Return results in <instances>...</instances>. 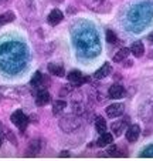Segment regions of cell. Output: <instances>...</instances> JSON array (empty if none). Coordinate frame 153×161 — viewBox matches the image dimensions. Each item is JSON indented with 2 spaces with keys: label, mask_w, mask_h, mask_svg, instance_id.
Returning <instances> with one entry per match:
<instances>
[{
  "label": "cell",
  "mask_w": 153,
  "mask_h": 161,
  "mask_svg": "<svg viewBox=\"0 0 153 161\" xmlns=\"http://www.w3.org/2000/svg\"><path fill=\"white\" fill-rule=\"evenodd\" d=\"M79 125H81V120H79L78 114H75V116L71 114V116H67L60 120V127L63 128L64 131H67V133L77 130Z\"/></svg>",
  "instance_id": "cell-1"
},
{
  "label": "cell",
  "mask_w": 153,
  "mask_h": 161,
  "mask_svg": "<svg viewBox=\"0 0 153 161\" xmlns=\"http://www.w3.org/2000/svg\"><path fill=\"white\" fill-rule=\"evenodd\" d=\"M10 120H12L13 124H16L18 127V130L23 133L26 128H27V124H28V119L27 116L24 114L21 110H17V111H14L12 114V117H10Z\"/></svg>",
  "instance_id": "cell-2"
},
{
  "label": "cell",
  "mask_w": 153,
  "mask_h": 161,
  "mask_svg": "<svg viewBox=\"0 0 153 161\" xmlns=\"http://www.w3.org/2000/svg\"><path fill=\"white\" fill-rule=\"evenodd\" d=\"M125 113V106L122 103H115L111 104V106L106 108V116L111 117V119H116V117H120Z\"/></svg>",
  "instance_id": "cell-3"
},
{
  "label": "cell",
  "mask_w": 153,
  "mask_h": 161,
  "mask_svg": "<svg viewBox=\"0 0 153 161\" xmlns=\"http://www.w3.org/2000/svg\"><path fill=\"white\" fill-rule=\"evenodd\" d=\"M139 136H140V127H139L138 124H132L128 127V130H126V140L129 141V143H135L136 140L139 138Z\"/></svg>",
  "instance_id": "cell-4"
},
{
  "label": "cell",
  "mask_w": 153,
  "mask_h": 161,
  "mask_svg": "<svg viewBox=\"0 0 153 161\" xmlns=\"http://www.w3.org/2000/svg\"><path fill=\"white\" fill-rule=\"evenodd\" d=\"M108 93H109V97L114 98V100H119V98L125 97V94H126L125 88L120 84H112L111 87H109Z\"/></svg>",
  "instance_id": "cell-5"
},
{
  "label": "cell",
  "mask_w": 153,
  "mask_h": 161,
  "mask_svg": "<svg viewBox=\"0 0 153 161\" xmlns=\"http://www.w3.org/2000/svg\"><path fill=\"white\" fill-rule=\"evenodd\" d=\"M50 101H51V96L47 90L41 88V90L37 91V94H36V104L37 106L43 107V106H45V104H48Z\"/></svg>",
  "instance_id": "cell-6"
},
{
  "label": "cell",
  "mask_w": 153,
  "mask_h": 161,
  "mask_svg": "<svg viewBox=\"0 0 153 161\" xmlns=\"http://www.w3.org/2000/svg\"><path fill=\"white\" fill-rule=\"evenodd\" d=\"M81 3L94 12H104L102 9L105 7V0H81Z\"/></svg>",
  "instance_id": "cell-7"
},
{
  "label": "cell",
  "mask_w": 153,
  "mask_h": 161,
  "mask_svg": "<svg viewBox=\"0 0 153 161\" xmlns=\"http://www.w3.org/2000/svg\"><path fill=\"white\" fill-rule=\"evenodd\" d=\"M64 19V14H63V12L61 10H58V9H54V10H51V13L48 14V23H50L51 26H57L58 23H60L61 20Z\"/></svg>",
  "instance_id": "cell-8"
},
{
  "label": "cell",
  "mask_w": 153,
  "mask_h": 161,
  "mask_svg": "<svg viewBox=\"0 0 153 161\" xmlns=\"http://www.w3.org/2000/svg\"><path fill=\"white\" fill-rule=\"evenodd\" d=\"M111 70H112V67L109 63H105L102 67H99L98 70L95 71V74H94V79L95 80H101V79H105L106 76H109L111 74Z\"/></svg>",
  "instance_id": "cell-9"
},
{
  "label": "cell",
  "mask_w": 153,
  "mask_h": 161,
  "mask_svg": "<svg viewBox=\"0 0 153 161\" xmlns=\"http://www.w3.org/2000/svg\"><path fill=\"white\" fill-rule=\"evenodd\" d=\"M41 140H34L30 143V146H28V151H27V155H31V157H34V155H37L40 151H41Z\"/></svg>",
  "instance_id": "cell-10"
},
{
  "label": "cell",
  "mask_w": 153,
  "mask_h": 161,
  "mask_svg": "<svg viewBox=\"0 0 153 161\" xmlns=\"http://www.w3.org/2000/svg\"><path fill=\"white\" fill-rule=\"evenodd\" d=\"M68 80L72 84H81L84 81V77H82V73L78 70H72L68 73Z\"/></svg>",
  "instance_id": "cell-11"
},
{
  "label": "cell",
  "mask_w": 153,
  "mask_h": 161,
  "mask_svg": "<svg viewBox=\"0 0 153 161\" xmlns=\"http://www.w3.org/2000/svg\"><path fill=\"white\" fill-rule=\"evenodd\" d=\"M112 141H114V134L102 133V136L99 137V140H98V146H101V147L109 146V144H112Z\"/></svg>",
  "instance_id": "cell-12"
},
{
  "label": "cell",
  "mask_w": 153,
  "mask_h": 161,
  "mask_svg": "<svg viewBox=\"0 0 153 161\" xmlns=\"http://www.w3.org/2000/svg\"><path fill=\"white\" fill-rule=\"evenodd\" d=\"M130 52H132V54L135 56V57H140V56H143L145 53V46L142 42H136L132 44V49H130Z\"/></svg>",
  "instance_id": "cell-13"
},
{
  "label": "cell",
  "mask_w": 153,
  "mask_h": 161,
  "mask_svg": "<svg viewBox=\"0 0 153 161\" xmlns=\"http://www.w3.org/2000/svg\"><path fill=\"white\" fill-rule=\"evenodd\" d=\"M48 70H50V73H53L54 76L57 77H63L64 74H65V71H64V67L60 66V64H48Z\"/></svg>",
  "instance_id": "cell-14"
},
{
  "label": "cell",
  "mask_w": 153,
  "mask_h": 161,
  "mask_svg": "<svg viewBox=\"0 0 153 161\" xmlns=\"http://www.w3.org/2000/svg\"><path fill=\"white\" fill-rule=\"evenodd\" d=\"M126 123H128V119H123V120H120V121H116L112 124V131H114V134H116V137L123 131Z\"/></svg>",
  "instance_id": "cell-15"
},
{
  "label": "cell",
  "mask_w": 153,
  "mask_h": 161,
  "mask_svg": "<svg viewBox=\"0 0 153 161\" xmlns=\"http://www.w3.org/2000/svg\"><path fill=\"white\" fill-rule=\"evenodd\" d=\"M130 50L129 49H126V47H122V49L119 50V52L116 53V54L114 56V61H116V63H120V61H123L128 56H129Z\"/></svg>",
  "instance_id": "cell-16"
},
{
  "label": "cell",
  "mask_w": 153,
  "mask_h": 161,
  "mask_svg": "<svg viewBox=\"0 0 153 161\" xmlns=\"http://www.w3.org/2000/svg\"><path fill=\"white\" fill-rule=\"evenodd\" d=\"M95 128L99 134H102V133H105L106 131V121H105L104 117H98V119L95 120Z\"/></svg>",
  "instance_id": "cell-17"
},
{
  "label": "cell",
  "mask_w": 153,
  "mask_h": 161,
  "mask_svg": "<svg viewBox=\"0 0 153 161\" xmlns=\"http://www.w3.org/2000/svg\"><path fill=\"white\" fill-rule=\"evenodd\" d=\"M14 20V13L12 12H7L4 13V14H0V27L3 25H6V23H10V21Z\"/></svg>",
  "instance_id": "cell-18"
},
{
  "label": "cell",
  "mask_w": 153,
  "mask_h": 161,
  "mask_svg": "<svg viewBox=\"0 0 153 161\" xmlns=\"http://www.w3.org/2000/svg\"><path fill=\"white\" fill-rule=\"evenodd\" d=\"M108 155H111V157H125L126 153H120V147L112 146L108 150Z\"/></svg>",
  "instance_id": "cell-19"
},
{
  "label": "cell",
  "mask_w": 153,
  "mask_h": 161,
  "mask_svg": "<svg viewBox=\"0 0 153 161\" xmlns=\"http://www.w3.org/2000/svg\"><path fill=\"white\" fill-rule=\"evenodd\" d=\"M67 103L64 100H57L54 101V107H53V111H54V114H58V113H61L64 108H65Z\"/></svg>",
  "instance_id": "cell-20"
},
{
  "label": "cell",
  "mask_w": 153,
  "mask_h": 161,
  "mask_svg": "<svg viewBox=\"0 0 153 161\" xmlns=\"http://www.w3.org/2000/svg\"><path fill=\"white\" fill-rule=\"evenodd\" d=\"M41 81H43V74L40 73V71L34 73L33 79H31V86H37V84H40Z\"/></svg>",
  "instance_id": "cell-21"
},
{
  "label": "cell",
  "mask_w": 153,
  "mask_h": 161,
  "mask_svg": "<svg viewBox=\"0 0 153 161\" xmlns=\"http://www.w3.org/2000/svg\"><path fill=\"white\" fill-rule=\"evenodd\" d=\"M116 34L114 33L112 30H108L106 31V42L108 43H116Z\"/></svg>",
  "instance_id": "cell-22"
},
{
  "label": "cell",
  "mask_w": 153,
  "mask_h": 161,
  "mask_svg": "<svg viewBox=\"0 0 153 161\" xmlns=\"http://www.w3.org/2000/svg\"><path fill=\"white\" fill-rule=\"evenodd\" d=\"M142 157H153V146H149L143 153H142Z\"/></svg>",
  "instance_id": "cell-23"
},
{
  "label": "cell",
  "mask_w": 153,
  "mask_h": 161,
  "mask_svg": "<svg viewBox=\"0 0 153 161\" xmlns=\"http://www.w3.org/2000/svg\"><path fill=\"white\" fill-rule=\"evenodd\" d=\"M4 133H6V138H9L10 143H12V144H17V140H16L14 137H13V133H12V131L4 130Z\"/></svg>",
  "instance_id": "cell-24"
},
{
  "label": "cell",
  "mask_w": 153,
  "mask_h": 161,
  "mask_svg": "<svg viewBox=\"0 0 153 161\" xmlns=\"http://www.w3.org/2000/svg\"><path fill=\"white\" fill-rule=\"evenodd\" d=\"M147 40H149V42H150V43H152V44H153V31H152V33L149 34V36H147Z\"/></svg>",
  "instance_id": "cell-25"
},
{
  "label": "cell",
  "mask_w": 153,
  "mask_h": 161,
  "mask_svg": "<svg viewBox=\"0 0 153 161\" xmlns=\"http://www.w3.org/2000/svg\"><path fill=\"white\" fill-rule=\"evenodd\" d=\"M60 157H69V153H67V151L60 153Z\"/></svg>",
  "instance_id": "cell-26"
},
{
  "label": "cell",
  "mask_w": 153,
  "mask_h": 161,
  "mask_svg": "<svg viewBox=\"0 0 153 161\" xmlns=\"http://www.w3.org/2000/svg\"><path fill=\"white\" fill-rule=\"evenodd\" d=\"M0 146H2V137H0Z\"/></svg>",
  "instance_id": "cell-27"
}]
</instances>
